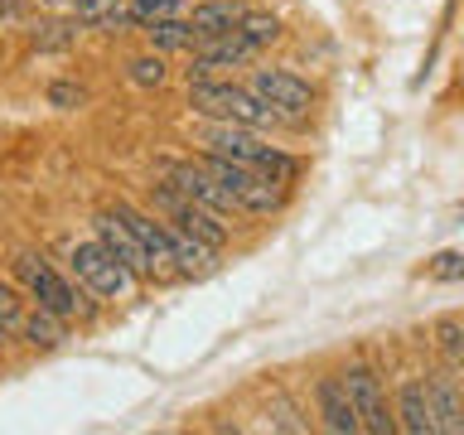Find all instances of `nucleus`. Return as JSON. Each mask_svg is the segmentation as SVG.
Returning a JSON list of instances; mask_svg holds the SVG:
<instances>
[{
	"mask_svg": "<svg viewBox=\"0 0 464 435\" xmlns=\"http://www.w3.org/2000/svg\"><path fill=\"white\" fill-rule=\"evenodd\" d=\"M203 155L232 160V165H252L276 184H290L300 174V165L290 155H281L276 145H266L252 126H232V121H208L203 126Z\"/></svg>",
	"mask_w": 464,
	"mask_h": 435,
	"instance_id": "1",
	"label": "nucleus"
},
{
	"mask_svg": "<svg viewBox=\"0 0 464 435\" xmlns=\"http://www.w3.org/2000/svg\"><path fill=\"white\" fill-rule=\"evenodd\" d=\"M188 107L208 121H232V126H276V116L266 102H261L252 87H237V82H213V78H188Z\"/></svg>",
	"mask_w": 464,
	"mask_h": 435,
	"instance_id": "2",
	"label": "nucleus"
},
{
	"mask_svg": "<svg viewBox=\"0 0 464 435\" xmlns=\"http://www.w3.org/2000/svg\"><path fill=\"white\" fill-rule=\"evenodd\" d=\"M198 165L223 184V194L237 203V213H276L285 203V184L266 179V174L252 169V165H232V160H218V155H203Z\"/></svg>",
	"mask_w": 464,
	"mask_h": 435,
	"instance_id": "3",
	"label": "nucleus"
},
{
	"mask_svg": "<svg viewBox=\"0 0 464 435\" xmlns=\"http://www.w3.org/2000/svg\"><path fill=\"white\" fill-rule=\"evenodd\" d=\"M68 266H72V276H78V285L92 290L97 300H126L130 290H136V271H130L126 261H116L107 246H102V237L72 246Z\"/></svg>",
	"mask_w": 464,
	"mask_h": 435,
	"instance_id": "4",
	"label": "nucleus"
},
{
	"mask_svg": "<svg viewBox=\"0 0 464 435\" xmlns=\"http://www.w3.org/2000/svg\"><path fill=\"white\" fill-rule=\"evenodd\" d=\"M14 276H20V285L29 290V295H34L39 310H53L58 319H87V314H92V304H87L82 290H72L44 256L24 252L20 261H14Z\"/></svg>",
	"mask_w": 464,
	"mask_h": 435,
	"instance_id": "5",
	"label": "nucleus"
},
{
	"mask_svg": "<svg viewBox=\"0 0 464 435\" xmlns=\"http://www.w3.org/2000/svg\"><path fill=\"white\" fill-rule=\"evenodd\" d=\"M343 392H348V401H353V416H358V430H368V435H392L397 430V416H392V406H387V392H382V377H377L372 368H348L343 377Z\"/></svg>",
	"mask_w": 464,
	"mask_h": 435,
	"instance_id": "6",
	"label": "nucleus"
},
{
	"mask_svg": "<svg viewBox=\"0 0 464 435\" xmlns=\"http://www.w3.org/2000/svg\"><path fill=\"white\" fill-rule=\"evenodd\" d=\"M246 87H252L281 121H304L314 107V87L304 78H295V72H285V68H256Z\"/></svg>",
	"mask_w": 464,
	"mask_h": 435,
	"instance_id": "7",
	"label": "nucleus"
},
{
	"mask_svg": "<svg viewBox=\"0 0 464 435\" xmlns=\"http://www.w3.org/2000/svg\"><path fill=\"white\" fill-rule=\"evenodd\" d=\"M160 174H165V184L174 188V194L203 203L208 213H218V218H232V213H237V203L223 194V184H218L213 174L198 165V160H169V165H160Z\"/></svg>",
	"mask_w": 464,
	"mask_h": 435,
	"instance_id": "8",
	"label": "nucleus"
},
{
	"mask_svg": "<svg viewBox=\"0 0 464 435\" xmlns=\"http://www.w3.org/2000/svg\"><path fill=\"white\" fill-rule=\"evenodd\" d=\"M155 198L165 203V213L174 218V227L188 232V237H198V242H208V246H223V242H227V223H223L218 213H208L203 203L174 194L169 184H155Z\"/></svg>",
	"mask_w": 464,
	"mask_h": 435,
	"instance_id": "9",
	"label": "nucleus"
},
{
	"mask_svg": "<svg viewBox=\"0 0 464 435\" xmlns=\"http://www.w3.org/2000/svg\"><path fill=\"white\" fill-rule=\"evenodd\" d=\"M97 237H102V246L116 256V261H126L136 276H145V281H155V261H150V252L140 246V237L130 232L126 223H121V213L116 208H107V213H97Z\"/></svg>",
	"mask_w": 464,
	"mask_h": 435,
	"instance_id": "10",
	"label": "nucleus"
},
{
	"mask_svg": "<svg viewBox=\"0 0 464 435\" xmlns=\"http://www.w3.org/2000/svg\"><path fill=\"white\" fill-rule=\"evenodd\" d=\"M426 382V401H430V420H435V435H459L464 430V401H459V387L455 377H420Z\"/></svg>",
	"mask_w": 464,
	"mask_h": 435,
	"instance_id": "11",
	"label": "nucleus"
},
{
	"mask_svg": "<svg viewBox=\"0 0 464 435\" xmlns=\"http://www.w3.org/2000/svg\"><path fill=\"white\" fill-rule=\"evenodd\" d=\"M246 5H237V0H203V5H194L184 14L188 29H194V44H208V39H223L232 34V29L242 24Z\"/></svg>",
	"mask_w": 464,
	"mask_h": 435,
	"instance_id": "12",
	"label": "nucleus"
},
{
	"mask_svg": "<svg viewBox=\"0 0 464 435\" xmlns=\"http://www.w3.org/2000/svg\"><path fill=\"white\" fill-rule=\"evenodd\" d=\"M256 49L246 44L242 29H232V34L223 39H208V44H198V58H194V78H213V72H223V68H237L246 63Z\"/></svg>",
	"mask_w": 464,
	"mask_h": 435,
	"instance_id": "13",
	"label": "nucleus"
},
{
	"mask_svg": "<svg viewBox=\"0 0 464 435\" xmlns=\"http://www.w3.org/2000/svg\"><path fill=\"white\" fill-rule=\"evenodd\" d=\"M169 232V252H174V266H179V276H194V281H203V276L218 271V246L188 237V232L179 227H165Z\"/></svg>",
	"mask_w": 464,
	"mask_h": 435,
	"instance_id": "14",
	"label": "nucleus"
},
{
	"mask_svg": "<svg viewBox=\"0 0 464 435\" xmlns=\"http://www.w3.org/2000/svg\"><path fill=\"white\" fill-rule=\"evenodd\" d=\"M397 430L406 435H435V420H430V401H426V382L411 377V382H401L397 392Z\"/></svg>",
	"mask_w": 464,
	"mask_h": 435,
	"instance_id": "15",
	"label": "nucleus"
},
{
	"mask_svg": "<svg viewBox=\"0 0 464 435\" xmlns=\"http://www.w3.org/2000/svg\"><path fill=\"white\" fill-rule=\"evenodd\" d=\"M314 401H319V416H324V426H329V430H339V435H353V430H358L353 401H348V392H343L339 377H319Z\"/></svg>",
	"mask_w": 464,
	"mask_h": 435,
	"instance_id": "16",
	"label": "nucleus"
},
{
	"mask_svg": "<svg viewBox=\"0 0 464 435\" xmlns=\"http://www.w3.org/2000/svg\"><path fill=\"white\" fill-rule=\"evenodd\" d=\"M68 5H72V20L87 24V29H102V34H121L130 24L121 0H68Z\"/></svg>",
	"mask_w": 464,
	"mask_h": 435,
	"instance_id": "17",
	"label": "nucleus"
},
{
	"mask_svg": "<svg viewBox=\"0 0 464 435\" xmlns=\"http://www.w3.org/2000/svg\"><path fill=\"white\" fill-rule=\"evenodd\" d=\"M29 39H34L39 53H63V49H72V39H78V20H39Z\"/></svg>",
	"mask_w": 464,
	"mask_h": 435,
	"instance_id": "18",
	"label": "nucleus"
},
{
	"mask_svg": "<svg viewBox=\"0 0 464 435\" xmlns=\"http://www.w3.org/2000/svg\"><path fill=\"white\" fill-rule=\"evenodd\" d=\"M145 34L160 53H174V49H194V29H188L184 14H174V20H160V24H145Z\"/></svg>",
	"mask_w": 464,
	"mask_h": 435,
	"instance_id": "19",
	"label": "nucleus"
},
{
	"mask_svg": "<svg viewBox=\"0 0 464 435\" xmlns=\"http://www.w3.org/2000/svg\"><path fill=\"white\" fill-rule=\"evenodd\" d=\"M20 334L34 348H58V343H63V319H58L53 310H34V314H24Z\"/></svg>",
	"mask_w": 464,
	"mask_h": 435,
	"instance_id": "20",
	"label": "nucleus"
},
{
	"mask_svg": "<svg viewBox=\"0 0 464 435\" xmlns=\"http://www.w3.org/2000/svg\"><path fill=\"white\" fill-rule=\"evenodd\" d=\"M126 14H130V24H136V29H145V24H160V20L184 14V0H130Z\"/></svg>",
	"mask_w": 464,
	"mask_h": 435,
	"instance_id": "21",
	"label": "nucleus"
},
{
	"mask_svg": "<svg viewBox=\"0 0 464 435\" xmlns=\"http://www.w3.org/2000/svg\"><path fill=\"white\" fill-rule=\"evenodd\" d=\"M237 29L246 34V44H252V49H266V44L281 39V20H276V14H261V10H246Z\"/></svg>",
	"mask_w": 464,
	"mask_h": 435,
	"instance_id": "22",
	"label": "nucleus"
},
{
	"mask_svg": "<svg viewBox=\"0 0 464 435\" xmlns=\"http://www.w3.org/2000/svg\"><path fill=\"white\" fill-rule=\"evenodd\" d=\"M435 343H440V358L450 368H464V319H440L435 324Z\"/></svg>",
	"mask_w": 464,
	"mask_h": 435,
	"instance_id": "23",
	"label": "nucleus"
},
{
	"mask_svg": "<svg viewBox=\"0 0 464 435\" xmlns=\"http://www.w3.org/2000/svg\"><path fill=\"white\" fill-rule=\"evenodd\" d=\"M130 82H136V87H160V82H165V58H160V53L130 58Z\"/></svg>",
	"mask_w": 464,
	"mask_h": 435,
	"instance_id": "24",
	"label": "nucleus"
},
{
	"mask_svg": "<svg viewBox=\"0 0 464 435\" xmlns=\"http://www.w3.org/2000/svg\"><path fill=\"white\" fill-rule=\"evenodd\" d=\"M20 324H24V304H20V295L0 281V329H5V339L10 334H20Z\"/></svg>",
	"mask_w": 464,
	"mask_h": 435,
	"instance_id": "25",
	"label": "nucleus"
},
{
	"mask_svg": "<svg viewBox=\"0 0 464 435\" xmlns=\"http://www.w3.org/2000/svg\"><path fill=\"white\" fill-rule=\"evenodd\" d=\"M426 276L430 281H464V252H440L426 261Z\"/></svg>",
	"mask_w": 464,
	"mask_h": 435,
	"instance_id": "26",
	"label": "nucleus"
},
{
	"mask_svg": "<svg viewBox=\"0 0 464 435\" xmlns=\"http://www.w3.org/2000/svg\"><path fill=\"white\" fill-rule=\"evenodd\" d=\"M49 102H53V107H78V102H82V87L53 82V87H49Z\"/></svg>",
	"mask_w": 464,
	"mask_h": 435,
	"instance_id": "27",
	"label": "nucleus"
},
{
	"mask_svg": "<svg viewBox=\"0 0 464 435\" xmlns=\"http://www.w3.org/2000/svg\"><path fill=\"white\" fill-rule=\"evenodd\" d=\"M5 10H10V0H0V14H5Z\"/></svg>",
	"mask_w": 464,
	"mask_h": 435,
	"instance_id": "28",
	"label": "nucleus"
},
{
	"mask_svg": "<svg viewBox=\"0 0 464 435\" xmlns=\"http://www.w3.org/2000/svg\"><path fill=\"white\" fill-rule=\"evenodd\" d=\"M0 343H5V329H0Z\"/></svg>",
	"mask_w": 464,
	"mask_h": 435,
	"instance_id": "29",
	"label": "nucleus"
}]
</instances>
